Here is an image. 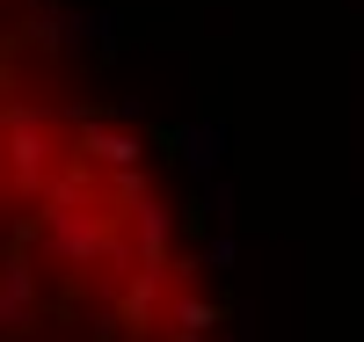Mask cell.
Masks as SVG:
<instances>
[{
	"label": "cell",
	"instance_id": "1",
	"mask_svg": "<svg viewBox=\"0 0 364 342\" xmlns=\"http://www.w3.org/2000/svg\"><path fill=\"white\" fill-rule=\"evenodd\" d=\"M0 342H226L154 161L51 0L0 8Z\"/></svg>",
	"mask_w": 364,
	"mask_h": 342
}]
</instances>
